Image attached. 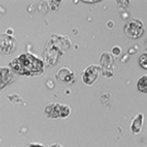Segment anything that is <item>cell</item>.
I'll list each match as a JSON object with an SVG mask.
<instances>
[{
    "instance_id": "1",
    "label": "cell",
    "mask_w": 147,
    "mask_h": 147,
    "mask_svg": "<svg viewBox=\"0 0 147 147\" xmlns=\"http://www.w3.org/2000/svg\"><path fill=\"white\" fill-rule=\"evenodd\" d=\"M10 67L24 75H39L44 70V63L30 53H26L10 62Z\"/></svg>"
},
{
    "instance_id": "2",
    "label": "cell",
    "mask_w": 147,
    "mask_h": 147,
    "mask_svg": "<svg viewBox=\"0 0 147 147\" xmlns=\"http://www.w3.org/2000/svg\"><path fill=\"white\" fill-rule=\"evenodd\" d=\"M125 34L128 37L132 38V39H137L140 38L144 34V26L140 20H131L125 24Z\"/></svg>"
},
{
    "instance_id": "3",
    "label": "cell",
    "mask_w": 147,
    "mask_h": 147,
    "mask_svg": "<svg viewBox=\"0 0 147 147\" xmlns=\"http://www.w3.org/2000/svg\"><path fill=\"white\" fill-rule=\"evenodd\" d=\"M45 113L49 118H66L70 114V109L65 105L51 104L46 107Z\"/></svg>"
},
{
    "instance_id": "4",
    "label": "cell",
    "mask_w": 147,
    "mask_h": 147,
    "mask_svg": "<svg viewBox=\"0 0 147 147\" xmlns=\"http://www.w3.org/2000/svg\"><path fill=\"white\" fill-rule=\"evenodd\" d=\"M16 47V39L8 34L0 35V54L8 55L14 51Z\"/></svg>"
},
{
    "instance_id": "5",
    "label": "cell",
    "mask_w": 147,
    "mask_h": 147,
    "mask_svg": "<svg viewBox=\"0 0 147 147\" xmlns=\"http://www.w3.org/2000/svg\"><path fill=\"white\" fill-rule=\"evenodd\" d=\"M100 73V67L96 66V65H90L86 69L84 70L82 75L83 82L87 85H91L96 81Z\"/></svg>"
},
{
    "instance_id": "6",
    "label": "cell",
    "mask_w": 147,
    "mask_h": 147,
    "mask_svg": "<svg viewBox=\"0 0 147 147\" xmlns=\"http://www.w3.org/2000/svg\"><path fill=\"white\" fill-rule=\"evenodd\" d=\"M57 77L63 82L69 83L74 79V72L68 68H61L57 73Z\"/></svg>"
},
{
    "instance_id": "7",
    "label": "cell",
    "mask_w": 147,
    "mask_h": 147,
    "mask_svg": "<svg viewBox=\"0 0 147 147\" xmlns=\"http://www.w3.org/2000/svg\"><path fill=\"white\" fill-rule=\"evenodd\" d=\"M142 123H143V115L142 114H139L134 119V121H133V123H132V126H131L132 132L134 133V134L140 133L141 128H142Z\"/></svg>"
},
{
    "instance_id": "8",
    "label": "cell",
    "mask_w": 147,
    "mask_h": 147,
    "mask_svg": "<svg viewBox=\"0 0 147 147\" xmlns=\"http://www.w3.org/2000/svg\"><path fill=\"white\" fill-rule=\"evenodd\" d=\"M100 63L104 66V68H110L111 65L114 63V58H112L110 54H102V59H100Z\"/></svg>"
},
{
    "instance_id": "9",
    "label": "cell",
    "mask_w": 147,
    "mask_h": 147,
    "mask_svg": "<svg viewBox=\"0 0 147 147\" xmlns=\"http://www.w3.org/2000/svg\"><path fill=\"white\" fill-rule=\"evenodd\" d=\"M137 87L141 92H145L147 91V76L144 75L138 80V83H137Z\"/></svg>"
},
{
    "instance_id": "10",
    "label": "cell",
    "mask_w": 147,
    "mask_h": 147,
    "mask_svg": "<svg viewBox=\"0 0 147 147\" xmlns=\"http://www.w3.org/2000/svg\"><path fill=\"white\" fill-rule=\"evenodd\" d=\"M139 65L143 69H147V53L145 52L144 54L141 55V57L139 58Z\"/></svg>"
},
{
    "instance_id": "11",
    "label": "cell",
    "mask_w": 147,
    "mask_h": 147,
    "mask_svg": "<svg viewBox=\"0 0 147 147\" xmlns=\"http://www.w3.org/2000/svg\"><path fill=\"white\" fill-rule=\"evenodd\" d=\"M120 48L119 47H115L114 48V49H113V53H114V54L115 55H119L120 54Z\"/></svg>"
},
{
    "instance_id": "12",
    "label": "cell",
    "mask_w": 147,
    "mask_h": 147,
    "mask_svg": "<svg viewBox=\"0 0 147 147\" xmlns=\"http://www.w3.org/2000/svg\"><path fill=\"white\" fill-rule=\"evenodd\" d=\"M28 147H43V145H39V144H32Z\"/></svg>"
}]
</instances>
